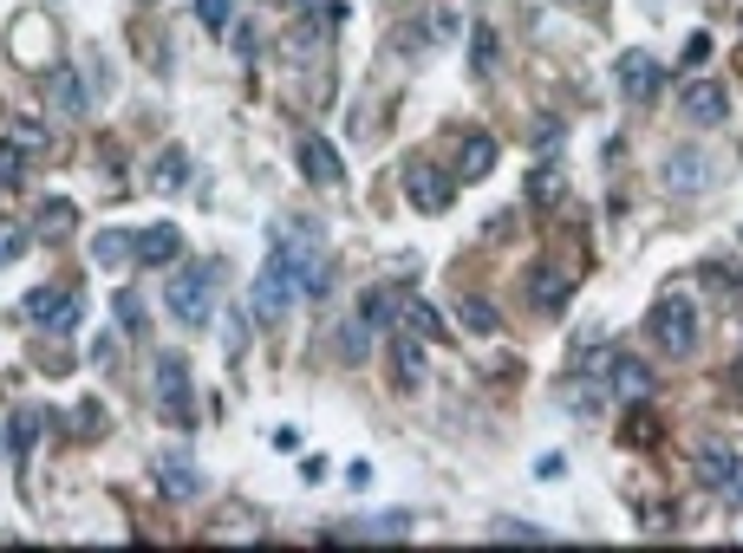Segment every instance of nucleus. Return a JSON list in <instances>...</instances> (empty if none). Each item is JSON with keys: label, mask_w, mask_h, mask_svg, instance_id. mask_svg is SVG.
Masks as SVG:
<instances>
[{"label": "nucleus", "mask_w": 743, "mask_h": 553, "mask_svg": "<svg viewBox=\"0 0 743 553\" xmlns=\"http://www.w3.org/2000/svg\"><path fill=\"white\" fill-rule=\"evenodd\" d=\"M326 286H333V268H326L320 235H313V228H288V235L268 248L261 274H255V319H261V326H281V313H288L294 300H326Z\"/></svg>", "instance_id": "f257e3e1"}, {"label": "nucleus", "mask_w": 743, "mask_h": 553, "mask_svg": "<svg viewBox=\"0 0 743 553\" xmlns=\"http://www.w3.org/2000/svg\"><path fill=\"white\" fill-rule=\"evenodd\" d=\"M216 286H223V261H190L183 274L170 280V313L183 319V326H209L216 319Z\"/></svg>", "instance_id": "f03ea898"}, {"label": "nucleus", "mask_w": 743, "mask_h": 553, "mask_svg": "<svg viewBox=\"0 0 743 553\" xmlns=\"http://www.w3.org/2000/svg\"><path fill=\"white\" fill-rule=\"evenodd\" d=\"M646 333H653V346H666V351L685 358V351L698 346V306H691V293H659Z\"/></svg>", "instance_id": "7ed1b4c3"}, {"label": "nucleus", "mask_w": 743, "mask_h": 553, "mask_svg": "<svg viewBox=\"0 0 743 553\" xmlns=\"http://www.w3.org/2000/svg\"><path fill=\"white\" fill-rule=\"evenodd\" d=\"M157 404L170 423H196V384L183 358H157Z\"/></svg>", "instance_id": "20e7f679"}, {"label": "nucleus", "mask_w": 743, "mask_h": 553, "mask_svg": "<svg viewBox=\"0 0 743 553\" xmlns=\"http://www.w3.org/2000/svg\"><path fill=\"white\" fill-rule=\"evenodd\" d=\"M698 482L718 488L731 508H743V456L724 449V443H704V449H698Z\"/></svg>", "instance_id": "39448f33"}, {"label": "nucleus", "mask_w": 743, "mask_h": 553, "mask_svg": "<svg viewBox=\"0 0 743 553\" xmlns=\"http://www.w3.org/2000/svg\"><path fill=\"white\" fill-rule=\"evenodd\" d=\"M26 319L46 326V333H66V326H78V293L73 286H33L26 293Z\"/></svg>", "instance_id": "423d86ee"}, {"label": "nucleus", "mask_w": 743, "mask_h": 553, "mask_svg": "<svg viewBox=\"0 0 743 553\" xmlns=\"http://www.w3.org/2000/svg\"><path fill=\"white\" fill-rule=\"evenodd\" d=\"M405 196H411V208H424V215H444L456 189H450V176L438 163H405Z\"/></svg>", "instance_id": "0eeeda50"}, {"label": "nucleus", "mask_w": 743, "mask_h": 553, "mask_svg": "<svg viewBox=\"0 0 743 553\" xmlns=\"http://www.w3.org/2000/svg\"><path fill=\"white\" fill-rule=\"evenodd\" d=\"M391 384L411 398L424 384V339L418 333H391Z\"/></svg>", "instance_id": "6e6552de"}, {"label": "nucleus", "mask_w": 743, "mask_h": 553, "mask_svg": "<svg viewBox=\"0 0 743 553\" xmlns=\"http://www.w3.org/2000/svg\"><path fill=\"white\" fill-rule=\"evenodd\" d=\"M606 378H613V398H620V404H633V411L653 398V371H646L639 358H626V351H620V358H606Z\"/></svg>", "instance_id": "1a4fd4ad"}, {"label": "nucleus", "mask_w": 743, "mask_h": 553, "mask_svg": "<svg viewBox=\"0 0 743 553\" xmlns=\"http://www.w3.org/2000/svg\"><path fill=\"white\" fill-rule=\"evenodd\" d=\"M613 78H620V91H626L633 105H646V98L659 91V78H666V72H659V59H653V53H626V59L613 66Z\"/></svg>", "instance_id": "9d476101"}, {"label": "nucleus", "mask_w": 743, "mask_h": 553, "mask_svg": "<svg viewBox=\"0 0 743 553\" xmlns=\"http://www.w3.org/2000/svg\"><path fill=\"white\" fill-rule=\"evenodd\" d=\"M300 170H306V183H320V189L346 183V163H340V150L326 138H300Z\"/></svg>", "instance_id": "9b49d317"}, {"label": "nucleus", "mask_w": 743, "mask_h": 553, "mask_svg": "<svg viewBox=\"0 0 743 553\" xmlns=\"http://www.w3.org/2000/svg\"><path fill=\"white\" fill-rule=\"evenodd\" d=\"M724 111H731V91L724 85H711V78H691L685 85V118L691 124H724Z\"/></svg>", "instance_id": "f8f14e48"}, {"label": "nucleus", "mask_w": 743, "mask_h": 553, "mask_svg": "<svg viewBox=\"0 0 743 553\" xmlns=\"http://www.w3.org/2000/svg\"><path fill=\"white\" fill-rule=\"evenodd\" d=\"M157 482H163L170 501H196V495H203V476L190 469V456H183V449H163V456H157Z\"/></svg>", "instance_id": "ddd939ff"}, {"label": "nucleus", "mask_w": 743, "mask_h": 553, "mask_svg": "<svg viewBox=\"0 0 743 553\" xmlns=\"http://www.w3.org/2000/svg\"><path fill=\"white\" fill-rule=\"evenodd\" d=\"M183 254V235L170 228V221H157L144 235H131V261H144V268H163V261H176Z\"/></svg>", "instance_id": "4468645a"}, {"label": "nucleus", "mask_w": 743, "mask_h": 553, "mask_svg": "<svg viewBox=\"0 0 743 553\" xmlns=\"http://www.w3.org/2000/svg\"><path fill=\"white\" fill-rule=\"evenodd\" d=\"M489 170H496V138H489V131H463L456 176H463V183H476V176H489Z\"/></svg>", "instance_id": "2eb2a0df"}, {"label": "nucleus", "mask_w": 743, "mask_h": 553, "mask_svg": "<svg viewBox=\"0 0 743 553\" xmlns=\"http://www.w3.org/2000/svg\"><path fill=\"white\" fill-rule=\"evenodd\" d=\"M528 293H535V306H541V313H561V306H568V293H574V280L561 274V268H528Z\"/></svg>", "instance_id": "dca6fc26"}, {"label": "nucleus", "mask_w": 743, "mask_h": 553, "mask_svg": "<svg viewBox=\"0 0 743 553\" xmlns=\"http://www.w3.org/2000/svg\"><path fill=\"white\" fill-rule=\"evenodd\" d=\"M398 306H405V293H398V286H366V293H359V319H366L372 333H378V326H391V319H398Z\"/></svg>", "instance_id": "f3484780"}, {"label": "nucleus", "mask_w": 743, "mask_h": 553, "mask_svg": "<svg viewBox=\"0 0 743 553\" xmlns=\"http://www.w3.org/2000/svg\"><path fill=\"white\" fill-rule=\"evenodd\" d=\"M666 183L678 196H698V183H704V156L698 150H671L666 156Z\"/></svg>", "instance_id": "a211bd4d"}, {"label": "nucleus", "mask_w": 743, "mask_h": 553, "mask_svg": "<svg viewBox=\"0 0 743 553\" xmlns=\"http://www.w3.org/2000/svg\"><path fill=\"white\" fill-rule=\"evenodd\" d=\"M398 319H405V333H418V339H438V326H444L431 300H405V306H398Z\"/></svg>", "instance_id": "6ab92c4d"}, {"label": "nucleus", "mask_w": 743, "mask_h": 553, "mask_svg": "<svg viewBox=\"0 0 743 553\" xmlns=\"http://www.w3.org/2000/svg\"><path fill=\"white\" fill-rule=\"evenodd\" d=\"M53 98H60V111H73V118H85L91 111V98H85V85H78V72H53Z\"/></svg>", "instance_id": "aec40b11"}, {"label": "nucleus", "mask_w": 743, "mask_h": 553, "mask_svg": "<svg viewBox=\"0 0 743 553\" xmlns=\"http://www.w3.org/2000/svg\"><path fill=\"white\" fill-rule=\"evenodd\" d=\"M20 176H26V150L7 138V143H0V196H13V189H20Z\"/></svg>", "instance_id": "412c9836"}, {"label": "nucleus", "mask_w": 743, "mask_h": 553, "mask_svg": "<svg viewBox=\"0 0 743 553\" xmlns=\"http://www.w3.org/2000/svg\"><path fill=\"white\" fill-rule=\"evenodd\" d=\"M91 261H98V268H111V261H131V235H118V228H105V235L91 241Z\"/></svg>", "instance_id": "4be33fe9"}, {"label": "nucleus", "mask_w": 743, "mask_h": 553, "mask_svg": "<svg viewBox=\"0 0 743 553\" xmlns=\"http://www.w3.org/2000/svg\"><path fill=\"white\" fill-rule=\"evenodd\" d=\"M73 221H78L73 203H46L40 208V221H33V235H73Z\"/></svg>", "instance_id": "5701e85b"}, {"label": "nucleus", "mask_w": 743, "mask_h": 553, "mask_svg": "<svg viewBox=\"0 0 743 553\" xmlns=\"http://www.w3.org/2000/svg\"><path fill=\"white\" fill-rule=\"evenodd\" d=\"M463 326H470V333H496V326H503V313H496L489 300H476V293H470V300H463Z\"/></svg>", "instance_id": "b1692460"}, {"label": "nucleus", "mask_w": 743, "mask_h": 553, "mask_svg": "<svg viewBox=\"0 0 743 553\" xmlns=\"http://www.w3.org/2000/svg\"><path fill=\"white\" fill-rule=\"evenodd\" d=\"M13 143H20L26 156H40L53 138H46V124H40V118H26V111H20V118H13Z\"/></svg>", "instance_id": "393cba45"}, {"label": "nucleus", "mask_w": 743, "mask_h": 553, "mask_svg": "<svg viewBox=\"0 0 743 553\" xmlns=\"http://www.w3.org/2000/svg\"><path fill=\"white\" fill-rule=\"evenodd\" d=\"M496 59H503L496 33H489V26H476V40H470V66H476V72H496Z\"/></svg>", "instance_id": "a878e982"}, {"label": "nucleus", "mask_w": 743, "mask_h": 553, "mask_svg": "<svg viewBox=\"0 0 743 553\" xmlns=\"http://www.w3.org/2000/svg\"><path fill=\"white\" fill-rule=\"evenodd\" d=\"M7 443H13V456H26V449L40 443V411H20V416H13V436H7Z\"/></svg>", "instance_id": "bb28decb"}, {"label": "nucleus", "mask_w": 743, "mask_h": 553, "mask_svg": "<svg viewBox=\"0 0 743 553\" xmlns=\"http://www.w3.org/2000/svg\"><path fill=\"white\" fill-rule=\"evenodd\" d=\"M196 20H203L209 33H228V20H235V0H196Z\"/></svg>", "instance_id": "cd10ccee"}, {"label": "nucleus", "mask_w": 743, "mask_h": 553, "mask_svg": "<svg viewBox=\"0 0 743 553\" xmlns=\"http://www.w3.org/2000/svg\"><path fill=\"white\" fill-rule=\"evenodd\" d=\"M340 358H346V365H353V358H366V319L340 333Z\"/></svg>", "instance_id": "c85d7f7f"}, {"label": "nucleus", "mask_w": 743, "mask_h": 553, "mask_svg": "<svg viewBox=\"0 0 743 553\" xmlns=\"http://www.w3.org/2000/svg\"><path fill=\"white\" fill-rule=\"evenodd\" d=\"M528 196H535V203H554V196H561V176H554V170H541V176L528 183Z\"/></svg>", "instance_id": "c756f323"}, {"label": "nucleus", "mask_w": 743, "mask_h": 553, "mask_svg": "<svg viewBox=\"0 0 743 553\" xmlns=\"http://www.w3.org/2000/svg\"><path fill=\"white\" fill-rule=\"evenodd\" d=\"M118 319H125V333H144V306L131 293H118Z\"/></svg>", "instance_id": "7c9ffc66"}, {"label": "nucleus", "mask_w": 743, "mask_h": 553, "mask_svg": "<svg viewBox=\"0 0 743 553\" xmlns=\"http://www.w3.org/2000/svg\"><path fill=\"white\" fill-rule=\"evenodd\" d=\"M653 436H659V423H653V416H646V404H639V416L626 423V443H653Z\"/></svg>", "instance_id": "2f4dec72"}, {"label": "nucleus", "mask_w": 743, "mask_h": 553, "mask_svg": "<svg viewBox=\"0 0 743 553\" xmlns=\"http://www.w3.org/2000/svg\"><path fill=\"white\" fill-rule=\"evenodd\" d=\"M496 534H509V541H541V528H528V521H496Z\"/></svg>", "instance_id": "473e14b6"}, {"label": "nucleus", "mask_w": 743, "mask_h": 553, "mask_svg": "<svg viewBox=\"0 0 743 553\" xmlns=\"http://www.w3.org/2000/svg\"><path fill=\"white\" fill-rule=\"evenodd\" d=\"M20 248H26V235H20V228H0V261H13Z\"/></svg>", "instance_id": "72a5a7b5"}, {"label": "nucleus", "mask_w": 743, "mask_h": 553, "mask_svg": "<svg viewBox=\"0 0 743 553\" xmlns=\"http://www.w3.org/2000/svg\"><path fill=\"white\" fill-rule=\"evenodd\" d=\"M704 59H711V40H704V33H698V40H691V46H685V66H704Z\"/></svg>", "instance_id": "f704fd0d"}, {"label": "nucleus", "mask_w": 743, "mask_h": 553, "mask_svg": "<svg viewBox=\"0 0 743 553\" xmlns=\"http://www.w3.org/2000/svg\"><path fill=\"white\" fill-rule=\"evenodd\" d=\"M176 176H183V156H163V163H157V189H163V183H176Z\"/></svg>", "instance_id": "c9c22d12"}, {"label": "nucleus", "mask_w": 743, "mask_h": 553, "mask_svg": "<svg viewBox=\"0 0 743 553\" xmlns=\"http://www.w3.org/2000/svg\"><path fill=\"white\" fill-rule=\"evenodd\" d=\"M73 430H78V436H91V430H98V404H85V411L73 416Z\"/></svg>", "instance_id": "e433bc0d"}]
</instances>
